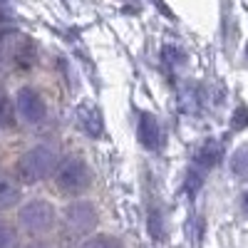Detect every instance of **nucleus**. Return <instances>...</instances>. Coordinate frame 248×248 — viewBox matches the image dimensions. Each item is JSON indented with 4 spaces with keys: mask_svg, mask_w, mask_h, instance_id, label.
<instances>
[{
    "mask_svg": "<svg viewBox=\"0 0 248 248\" xmlns=\"http://www.w3.org/2000/svg\"><path fill=\"white\" fill-rule=\"evenodd\" d=\"M57 161H60V154L52 144H35V147H30L28 152H23L15 159L13 179L20 186H37L55 174Z\"/></svg>",
    "mask_w": 248,
    "mask_h": 248,
    "instance_id": "obj_1",
    "label": "nucleus"
},
{
    "mask_svg": "<svg viewBox=\"0 0 248 248\" xmlns=\"http://www.w3.org/2000/svg\"><path fill=\"white\" fill-rule=\"evenodd\" d=\"M55 181V191L62 196H70V199H82L94 184V174L90 169V164L77 156V154H67V156H60L57 161V169L52 174Z\"/></svg>",
    "mask_w": 248,
    "mask_h": 248,
    "instance_id": "obj_2",
    "label": "nucleus"
},
{
    "mask_svg": "<svg viewBox=\"0 0 248 248\" xmlns=\"http://www.w3.org/2000/svg\"><path fill=\"white\" fill-rule=\"evenodd\" d=\"M60 211L50 199H28L17 206V229L30 238H43L57 229Z\"/></svg>",
    "mask_w": 248,
    "mask_h": 248,
    "instance_id": "obj_3",
    "label": "nucleus"
},
{
    "mask_svg": "<svg viewBox=\"0 0 248 248\" xmlns=\"http://www.w3.org/2000/svg\"><path fill=\"white\" fill-rule=\"evenodd\" d=\"M57 226H62L70 238H87L97 231L99 226V211L90 199H72L70 203L62 206V211L57 216Z\"/></svg>",
    "mask_w": 248,
    "mask_h": 248,
    "instance_id": "obj_4",
    "label": "nucleus"
},
{
    "mask_svg": "<svg viewBox=\"0 0 248 248\" xmlns=\"http://www.w3.org/2000/svg\"><path fill=\"white\" fill-rule=\"evenodd\" d=\"M13 105H15L17 122H23L25 127H40L47 119V102H45L43 92L32 85L17 87V92L13 97Z\"/></svg>",
    "mask_w": 248,
    "mask_h": 248,
    "instance_id": "obj_5",
    "label": "nucleus"
},
{
    "mask_svg": "<svg viewBox=\"0 0 248 248\" xmlns=\"http://www.w3.org/2000/svg\"><path fill=\"white\" fill-rule=\"evenodd\" d=\"M137 137H139L141 147L147 149V152H159V149L164 147V129H161V122H159L152 112H139Z\"/></svg>",
    "mask_w": 248,
    "mask_h": 248,
    "instance_id": "obj_6",
    "label": "nucleus"
},
{
    "mask_svg": "<svg viewBox=\"0 0 248 248\" xmlns=\"http://www.w3.org/2000/svg\"><path fill=\"white\" fill-rule=\"evenodd\" d=\"M75 117H77V129L79 132H85L92 139L102 137V132H105V117H102V112L94 102H79Z\"/></svg>",
    "mask_w": 248,
    "mask_h": 248,
    "instance_id": "obj_7",
    "label": "nucleus"
},
{
    "mask_svg": "<svg viewBox=\"0 0 248 248\" xmlns=\"http://www.w3.org/2000/svg\"><path fill=\"white\" fill-rule=\"evenodd\" d=\"M221 156H223V144L218 139H206L194 156V169H199L201 174L211 171L214 167L221 164Z\"/></svg>",
    "mask_w": 248,
    "mask_h": 248,
    "instance_id": "obj_8",
    "label": "nucleus"
},
{
    "mask_svg": "<svg viewBox=\"0 0 248 248\" xmlns=\"http://www.w3.org/2000/svg\"><path fill=\"white\" fill-rule=\"evenodd\" d=\"M23 203V186L13 176L0 174V211H13Z\"/></svg>",
    "mask_w": 248,
    "mask_h": 248,
    "instance_id": "obj_9",
    "label": "nucleus"
},
{
    "mask_svg": "<svg viewBox=\"0 0 248 248\" xmlns=\"http://www.w3.org/2000/svg\"><path fill=\"white\" fill-rule=\"evenodd\" d=\"M17 117H15V105H13V97L8 94V90L0 85V132H10L15 129Z\"/></svg>",
    "mask_w": 248,
    "mask_h": 248,
    "instance_id": "obj_10",
    "label": "nucleus"
},
{
    "mask_svg": "<svg viewBox=\"0 0 248 248\" xmlns=\"http://www.w3.org/2000/svg\"><path fill=\"white\" fill-rule=\"evenodd\" d=\"M0 248H23V233L8 218H0Z\"/></svg>",
    "mask_w": 248,
    "mask_h": 248,
    "instance_id": "obj_11",
    "label": "nucleus"
},
{
    "mask_svg": "<svg viewBox=\"0 0 248 248\" xmlns=\"http://www.w3.org/2000/svg\"><path fill=\"white\" fill-rule=\"evenodd\" d=\"M77 248H124V243L112 233H92L87 238H82Z\"/></svg>",
    "mask_w": 248,
    "mask_h": 248,
    "instance_id": "obj_12",
    "label": "nucleus"
},
{
    "mask_svg": "<svg viewBox=\"0 0 248 248\" xmlns=\"http://www.w3.org/2000/svg\"><path fill=\"white\" fill-rule=\"evenodd\" d=\"M231 171L236 176L248 179V144H243L241 149L233 152V156H231Z\"/></svg>",
    "mask_w": 248,
    "mask_h": 248,
    "instance_id": "obj_13",
    "label": "nucleus"
},
{
    "mask_svg": "<svg viewBox=\"0 0 248 248\" xmlns=\"http://www.w3.org/2000/svg\"><path fill=\"white\" fill-rule=\"evenodd\" d=\"M231 124H233V129H236V132L248 127V107H246V105L236 107V112H233V117H231Z\"/></svg>",
    "mask_w": 248,
    "mask_h": 248,
    "instance_id": "obj_14",
    "label": "nucleus"
},
{
    "mask_svg": "<svg viewBox=\"0 0 248 248\" xmlns=\"http://www.w3.org/2000/svg\"><path fill=\"white\" fill-rule=\"evenodd\" d=\"M161 55H164V60H167L169 65H179V62H184V52L179 47H174V45H167Z\"/></svg>",
    "mask_w": 248,
    "mask_h": 248,
    "instance_id": "obj_15",
    "label": "nucleus"
},
{
    "mask_svg": "<svg viewBox=\"0 0 248 248\" xmlns=\"http://www.w3.org/2000/svg\"><path fill=\"white\" fill-rule=\"evenodd\" d=\"M23 248H47V243H43V241H32V243H28V246H23Z\"/></svg>",
    "mask_w": 248,
    "mask_h": 248,
    "instance_id": "obj_16",
    "label": "nucleus"
},
{
    "mask_svg": "<svg viewBox=\"0 0 248 248\" xmlns=\"http://www.w3.org/2000/svg\"><path fill=\"white\" fill-rule=\"evenodd\" d=\"M241 206H243V211H246V216H248V191L241 196Z\"/></svg>",
    "mask_w": 248,
    "mask_h": 248,
    "instance_id": "obj_17",
    "label": "nucleus"
},
{
    "mask_svg": "<svg viewBox=\"0 0 248 248\" xmlns=\"http://www.w3.org/2000/svg\"><path fill=\"white\" fill-rule=\"evenodd\" d=\"M243 55H246V62H248V43H246V50H243Z\"/></svg>",
    "mask_w": 248,
    "mask_h": 248,
    "instance_id": "obj_18",
    "label": "nucleus"
}]
</instances>
